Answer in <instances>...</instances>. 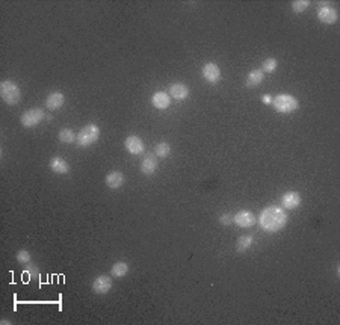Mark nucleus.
Returning <instances> with one entry per match:
<instances>
[{
	"label": "nucleus",
	"instance_id": "f257e3e1",
	"mask_svg": "<svg viewBox=\"0 0 340 325\" xmlns=\"http://www.w3.org/2000/svg\"><path fill=\"white\" fill-rule=\"evenodd\" d=\"M259 224L262 230L267 233H277L283 230L288 224V213L284 212L283 207L278 206H269L262 210L259 216Z\"/></svg>",
	"mask_w": 340,
	"mask_h": 325
},
{
	"label": "nucleus",
	"instance_id": "f03ea898",
	"mask_svg": "<svg viewBox=\"0 0 340 325\" xmlns=\"http://www.w3.org/2000/svg\"><path fill=\"white\" fill-rule=\"evenodd\" d=\"M0 97H2V100L9 104V106H14V104H19L20 100H22V91L19 85H17L15 82L12 80H3L2 83H0Z\"/></svg>",
	"mask_w": 340,
	"mask_h": 325
},
{
	"label": "nucleus",
	"instance_id": "7ed1b4c3",
	"mask_svg": "<svg viewBox=\"0 0 340 325\" xmlns=\"http://www.w3.org/2000/svg\"><path fill=\"white\" fill-rule=\"evenodd\" d=\"M100 138V127L97 124H86L85 127L77 133L76 144L79 147H89L96 144Z\"/></svg>",
	"mask_w": 340,
	"mask_h": 325
},
{
	"label": "nucleus",
	"instance_id": "20e7f679",
	"mask_svg": "<svg viewBox=\"0 0 340 325\" xmlns=\"http://www.w3.org/2000/svg\"><path fill=\"white\" fill-rule=\"evenodd\" d=\"M272 106L278 114H293L299 107V103L291 94H278L277 97H274Z\"/></svg>",
	"mask_w": 340,
	"mask_h": 325
},
{
	"label": "nucleus",
	"instance_id": "39448f33",
	"mask_svg": "<svg viewBox=\"0 0 340 325\" xmlns=\"http://www.w3.org/2000/svg\"><path fill=\"white\" fill-rule=\"evenodd\" d=\"M46 114L44 111L41 109V107H32V109L26 111L22 117H20V123L23 127H35V125H38L43 120H44Z\"/></svg>",
	"mask_w": 340,
	"mask_h": 325
},
{
	"label": "nucleus",
	"instance_id": "423d86ee",
	"mask_svg": "<svg viewBox=\"0 0 340 325\" xmlns=\"http://www.w3.org/2000/svg\"><path fill=\"white\" fill-rule=\"evenodd\" d=\"M112 289V278L109 275H98L93 281V291L97 295H106Z\"/></svg>",
	"mask_w": 340,
	"mask_h": 325
},
{
	"label": "nucleus",
	"instance_id": "0eeeda50",
	"mask_svg": "<svg viewBox=\"0 0 340 325\" xmlns=\"http://www.w3.org/2000/svg\"><path fill=\"white\" fill-rule=\"evenodd\" d=\"M201 75L209 83H218L221 80V68L215 62H207L203 65Z\"/></svg>",
	"mask_w": 340,
	"mask_h": 325
},
{
	"label": "nucleus",
	"instance_id": "6e6552de",
	"mask_svg": "<svg viewBox=\"0 0 340 325\" xmlns=\"http://www.w3.org/2000/svg\"><path fill=\"white\" fill-rule=\"evenodd\" d=\"M301 201H302V198H301L299 192L289 191V192L283 194V197H281V207L286 210H295L301 206Z\"/></svg>",
	"mask_w": 340,
	"mask_h": 325
},
{
	"label": "nucleus",
	"instance_id": "1a4fd4ad",
	"mask_svg": "<svg viewBox=\"0 0 340 325\" xmlns=\"http://www.w3.org/2000/svg\"><path fill=\"white\" fill-rule=\"evenodd\" d=\"M233 223L241 228H249L256 224V216L253 212H249V210H239L233 216Z\"/></svg>",
	"mask_w": 340,
	"mask_h": 325
},
{
	"label": "nucleus",
	"instance_id": "9d476101",
	"mask_svg": "<svg viewBox=\"0 0 340 325\" xmlns=\"http://www.w3.org/2000/svg\"><path fill=\"white\" fill-rule=\"evenodd\" d=\"M124 147H126V150L130 154H135V156H139L146 151L144 142H142V139L139 136H135V135L126 138V141H124Z\"/></svg>",
	"mask_w": 340,
	"mask_h": 325
},
{
	"label": "nucleus",
	"instance_id": "9b49d317",
	"mask_svg": "<svg viewBox=\"0 0 340 325\" xmlns=\"http://www.w3.org/2000/svg\"><path fill=\"white\" fill-rule=\"evenodd\" d=\"M317 19L320 23H324V25H334L339 20V14L331 6H322L317 11Z\"/></svg>",
	"mask_w": 340,
	"mask_h": 325
},
{
	"label": "nucleus",
	"instance_id": "f8f14e48",
	"mask_svg": "<svg viewBox=\"0 0 340 325\" xmlns=\"http://www.w3.org/2000/svg\"><path fill=\"white\" fill-rule=\"evenodd\" d=\"M157 156L154 153H147L141 162V173L146 175H151L157 170Z\"/></svg>",
	"mask_w": 340,
	"mask_h": 325
},
{
	"label": "nucleus",
	"instance_id": "ddd939ff",
	"mask_svg": "<svg viewBox=\"0 0 340 325\" xmlns=\"http://www.w3.org/2000/svg\"><path fill=\"white\" fill-rule=\"evenodd\" d=\"M104 182H106L107 188L115 191V189H120L124 185V182H126V177H124V174L120 173V171H111V173L106 174Z\"/></svg>",
	"mask_w": 340,
	"mask_h": 325
},
{
	"label": "nucleus",
	"instance_id": "4468645a",
	"mask_svg": "<svg viewBox=\"0 0 340 325\" xmlns=\"http://www.w3.org/2000/svg\"><path fill=\"white\" fill-rule=\"evenodd\" d=\"M151 104H153V107H156V109H159V111H165L171 104V97L168 93L157 91L151 97Z\"/></svg>",
	"mask_w": 340,
	"mask_h": 325
},
{
	"label": "nucleus",
	"instance_id": "2eb2a0df",
	"mask_svg": "<svg viewBox=\"0 0 340 325\" xmlns=\"http://www.w3.org/2000/svg\"><path fill=\"white\" fill-rule=\"evenodd\" d=\"M170 96L174 99V100H178V101H182V100H186L188 96H189V88L182 83V82H175L170 86Z\"/></svg>",
	"mask_w": 340,
	"mask_h": 325
},
{
	"label": "nucleus",
	"instance_id": "dca6fc26",
	"mask_svg": "<svg viewBox=\"0 0 340 325\" xmlns=\"http://www.w3.org/2000/svg\"><path fill=\"white\" fill-rule=\"evenodd\" d=\"M263 79H265V73H263V71L260 68H254V70H251L248 73V76L245 79V86L249 88V89H254V88H257L263 82Z\"/></svg>",
	"mask_w": 340,
	"mask_h": 325
},
{
	"label": "nucleus",
	"instance_id": "f3484780",
	"mask_svg": "<svg viewBox=\"0 0 340 325\" xmlns=\"http://www.w3.org/2000/svg\"><path fill=\"white\" fill-rule=\"evenodd\" d=\"M50 170L55 173V174H68L70 173V165L67 164V160L59 157V156H55V157H51L50 159Z\"/></svg>",
	"mask_w": 340,
	"mask_h": 325
},
{
	"label": "nucleus",
	"instance_id": "a211bd4d",
	"mask_svg": "<svg viewBox=\"0 0 340 325\" xmlns=\"http://www.w3.org/2000/svg\"><path fill=\"white\" fill-rule=\"evenodd\" d=\"M64 103H65V96L62 93H58V91L49 94V97L46 100V106L49 107L50 111L61 109V107L64 106Z\"/></svg>",
	"mask_w": 340,
	"mask_h": 325
},
{
	"label": "nucleus",
	"instance_id": "6ab92c4d",
	"mask_svg": "<svg viewBox=\"0 0 340 325\" xmlns=\"http://www.w3.org/2000/svg\"><path fill=\"white\" fill-rule=\"evenodd\" d=\"M129 273V265L126 262H117L111 268V275L115 278H121L124 275H127Z\"/></svg>",
	"mask_w": 340,
	"mask_h": 325
},
{
	"label": "nucleus",
	"instance_id": "aec40b11",
	"mask_svg": "<svg viewBox=\"0 0 340 325\" xmlns=\"http://www.w3.org/2000/svg\"><path fill=\"white\" fill-rule=\"evenodd\" d=\"M253 244H254L253 234H243V236H241L238 239V242H236V251L238 252H245Z\"/></svg>",
	"mask_w": 340,
	"mask_h": 325
},
{
	"label": "nucleus",
	"instance_id": "412c9836",
	"mask_svg": "<svg viewBox=\"0 0 340 325\" xmlns=\"http://www.w3.org/2000/svg\"><path fill=\"white\" fill-rule=\"evenodd\" d=\"M154 154L160 159H167L170 154H171V146L168 142L162 141V142H159L157 146L154 147Z\"/></svg>",
	"mask_w": 340,
	"mask_h": 325
},
{
	"label": "nucleus",
	"instance_id": "4be33fe9",
	"mask_svg": "<svg viewBox=\"0 0 340 325\" xmlns=\"http://www.w3.org/2000/svg\"><path fill=\"white\" fill-rule=\"evenodd\" d=\"M277 67H278V59L277 58H267V59H265L263 61V64H262V71L263 73L266 75H269V73H274V71L277 70Z\"/></svg>",
	"mask_w": 340,
	"mask_h": 325
},
{
	"label": "nucleus",
	"instance_id": "5701e85b",
	"mask_svg": "<svg viewBox=\"0 0 340 325\" xmlns=\"http://www.w3.org/2000/svg\"><path fill=\"white\" fill-rule=\"evenodd\" d=\"M76 136L77 135H74V132L71 130V129H62L59 132V135H58L59 141L64 142V144H73V142H76Z\"/></svg>",
	"mask_w": 340,
	"mask_h": 325
},
{
	"label": "nucleus",
	"instance_id": "b1692460",
	"mask_svg": "<svg viewBox=\"0 0 340 325\" xmlns=\"http://www.w3.org/2000/svg\"><path fill=\"white\" fill-rule=\"evenodd\" d=\"M309 6H310L309 0H295V2H292V11L295 14H301L304 11H307Z\"/></svg>",
	"mask_w": 340,
	"mask_h": 325
},
{
	"label": "nucleus",
	"instance_id": "393cba45",
	"mask_svg": "<svg viewBox=\"0 0 340 325\" xmlns=\"http://www.w3.org/2000/svg\"><path fill=\"white\" fill-rule=\"evenodd\" d=\"M15 259L22 265H27V263H30V252L27 250H20L19 252H17Z\"/></svg>",
	"mask_w": 340,
	"mask_h": 325
},
{
	"label": "nucleus",
	"instance_id": "a878e982",
	"mask_svg": "<svg viewBox=\"0 0 340 325\" xmlns=\"http://www.w3.org/2000/svg\"><path fill=\"white\" fill-rule=\"evenodd\" d=\"M219 224H222V225H231L233 224V216H231V213H222L221 216H219Z\"/></svg>",
	"mask_w": 340,
	"mask_h": 325
},
{
	"label": "nucleus",
	"instance_id": "bb28decb",
	"mask_svg": "<svg viewBox=\"0 0 340 325\" xmlns=\"http://www.w3.org/2000/svg\"><path fill=\"white\" fill-rule=\"evenodd\" d=\"M26 273H29V275H32V277H37V275H38V274H37V273H38V269L35 268L33 265L27 263V265H26Z\"/></svg>",
	"mask_w": 340,
	"mask_h": 325
},
{
	"label": "nucleus",
	"instance_id": "cd10ccee",
	"mask_svg": "<svg viewBox=\"0 0 340 325\" xmlns=\"http://www.w3.org/2000/svg\"><path fill=\"white\" fill-rule=\"evenodd\" d=\"M272 100H274V99H272L271 96H267V94H263V96H262V101H263L265 104H272Z\"/></svg>",
	"mask_w": 340,
	"mask_h": 325
}]
</instances>
